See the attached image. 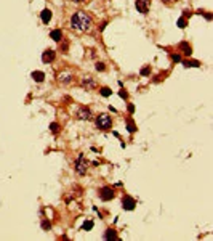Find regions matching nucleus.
<instances>
[{
	"mask_svg": "<svg viewBox=\"0 0 213 241\" xmlns=\"http://www.w3.org/2000/svg\"><path fill=\"white\" fill-rule=\"evenodd\" d=\"M100 196H101V199L103 201H109V199H112L114 198V191H112V188H103L101 190V193H100Z\"/></svg>",
	"mask_w": 213,
	"mask_h": 241,
	"instance_id": "4",
	"label": "nucleus"
},
{
	"mask_svg": "<svg viewBox=\"0 0 213 241\" xmlns=\"http://www.w3.org/2000/svg\"><path fill=\"white\" fill-rule=\"evenodd\" d=\"M178 26H179V28H186V19H184V18L178 19Z\"/></svg>",
	"mask_w": 213,
	"mask_h": 241,
	"instance_id": "17",
	"label": "nucleus"
},
{
	"mask_svg": "<svg viewBox=\"0 0 213 241\" xmlns=\"http://www.w3.org/2000/svg\"><path fill=\"white\" fill-rule=\"evenodd\" d=\"M96 125L100 129H103V130H106V129H109L111 125H112V119H111L109 114L103 113V114H100V116L96 117Z\"/></svg>",
	"mask_w": 213,
	"mask_h": 241,
	"instance_id": "2",
	"label": "nucleus"
},
{
	"mask_svg": "<svg viewBox=\"0 0 213 241\" xmlns=\"http://www.w3.org/2000/svg\"><path fill=\"white\" fill-rule=\"evenodd\" d=\"M40 16H42V21H43V23H48V21L52 19V11L50 10H43Z\"/></svg>",
	"mask_w": 213,
	"mask_h": 241,
	"instance_id": "12",
	"label": "nucleus"
},
{
	"mask_svg": "<svg viewBox=\"0 0 213 241\" xmlns=\"http://www.w3.org/2000/svg\"><path fill=\"white\" fill-rule=\"evenodd\" d=\"M179 48H181V50H183V53H184V55H191V53H192V52H191V47H189V45L188 44H186V42H183V44H179Z\"/></svg>",
	"mask_w": 213,
	"mask_h": 241,
	"instance_id": "13",
	"label": "nucleus"
},
{
	"mask_svg": "<svg viewBox=\"0 0 213 241\" xmlns=\"http://www.w3.org/2000/svg\"><path fill=\"white\" fill-rule=\"evenodd\" d=\"M122 204H124V209L131 211L135 207V199H133V198H130V196H125L124 201H122Z\"/></svg>",
	"mask_w": 213,
	"mask_h": 241,
	"instance_id": "6",
	"label": "nucleus"
},
{
	"mask_svg": "<svg viewBox=\"0 0 213 241\" xmlns=\"http://www.w3.org/2000/svg\"><path fill=\"white\" fill-rule=\"evenodd\" d=\"M172 60H173V61H179V60H181V56H179V55H172Z\"/></svg>",
	"mask_w": 213,
	"mask_h": 241,
	"instance_id": "21",
	"label": "nucleus"
},
{
	"mask_svg": "<svg viewBox=\"0 0 213 241\" xmlns=\"http://www.w3.org/2000/svg\"><path fill=\"white\" fill-rule=\"evenodd\" d=\"M136 129H135V125H133V122L131 121H128V132H135Z\"/></svg>",
	"mask_w": 213,
	"mask_h": 241,
	"instance_id": "18",
	"label": "nucleus"
},
{
	"mask_svg": "<svg viewBox=\"0 0 213 241\" xmlns=\"http://www.w3.org/2000/svg\"><path fill=\"white\" fill-rule=\"evenodd\" d=\"M119 95H120L122 98H127V92H120V93H119Z\"/></svg>",
	"mask_w": 213,
	"mask_h": 241,
	"instance_id": "26",
	"label": "nucleus"
},
{
	"mask_svg": "<svg viewBox=\"0 0 213 241\" xmlns=\"http://www.w3.org/2000/svg\"><path fill=\"white\" fill-rule=\"evenodd\" d=\"M111 93H112V90H111V89H107V87L101 89V95H103V96H109Z\"/></svg>",
	"mask_w": 213,
	"mask_h": 241,
	"instance_id": "14",
	"label": "nucleus"
},
{
	"mask_svg": "<svg viewBox=\"0 0 213 241\" xmlns=\"http://www.w3.org/2000/svg\"><path fill=\"white\" fill-rule=\"evenodd\" d=\"M96 69H98V71H104V64H103V63H98Z\"/></svg>",
	"mask_w": 213,
	"mask_h": 241,
	"instance_id": "20",
	"label": "nucleus"
},
{
	"mask_svg": "<svg viewBox=\"0 0 213 241\" xmlns=\"http://www.w3.org/2000/svg\"><path fill=\"white\" fill-rule=\"evenodd\" d=\"M128 111H130V113H133V111H135V106H133V105H128Z\"/></svg>",
	"mask_w": 213,
	"mask_h": 241,
	"instance_id": "24",
	"label": "nucleus"
},
{
	"mask_svg": "<svg viewBox=\"0 0 213 241\" xmlns=\"http://www.w3.org/2000/svg\"><path fill=\"white\" fill-rule=\"evenodd\" d=\"M42 60H43V63H50L55 60V52L53 50H47V52L42 55Z\"/></svg>",
	"mask_w": 213,
	"mask_h": 241,
	"instance_id": "7",
	"label": "nucleus"
},
{
	"mask_svg": "<svg viewBox=\"0 0 213 241\" xmlns=\"http://www.w3.org/2000/svg\"><path fill=\"white\" fill-rule=\"evenodd\" d=\"M91 26V18L83 11H77L71 18V28L77 29V31H88Z\"/></svg>",
	"mask_w": 213,
	"mask_h": 241,
	"instance_id": "1",
	"label": "nucleus"
},
{
	"mask_svg": "<svg viewBox=\"0 0 213 241\" xmlns=\"http://www.w3.org/2000/svg\"><path fill=\"white\" fill-rule=\"evenodd\" d=\"M59 82H63V84H69L71 80H72V76L69 74V72H63V74H59Z\"/></svg>",
	"mask_w": 213,
	"mask_h": 241,
	"instance_id": "8",
	"label": "nucleus"
},
{
	"mask_svg": "<svg viewBox=\"0 0 213 241\" xmlns=\"http://www.w3.org/2000/svg\"><path fill=\"white\" fill-rule=\"evenodd\" d=\"M184 64H186V66H199V63H197V61H192V63H189V61H188V63H184Z\"/></svg>",
	"mask_w": 213,
	"mask_h": 241,
	"instance_id": "22",
	"label": "nucleus"
},
{
	"mask_svg": "<svg viewBox=\"0 0 213 241\" xmlns=\"http://www.w3.org/2000/svg\"><path fill=\"white\" fill-rule=\"evenodd\" d=\"M52 130H53V132L58 130V124H52Z\"/></svg>",
	"mask_w": 213,
	"mask_h": 241,
	"instance_id": "23",
	"label": "nucleus"
},
{
	"mask_svg": "<svg viewBox=\"0 0 213 241\" xmlns=\"http://www.w3.org/2000/svg\"><path fill=\"white\" fill-rule=\"evenodd\" d=\"M79 117L80 119H90V117H91V113H90L88 108H82V109H79Z\"/></svg>",
	"mask_w": 213,
	"mask_h": 241,
	"instance_id": "9",
	"label": "nucleus"
},
{
	"mask_svg": "<svg viewBox=\"0 0 213 241\" xmlns=\"http://www.w3.org/2000/svg\"><path fill=\"white\" fill-rule=\"evenodd\" d=\"M136 8H138V11H141V13H148V10H149V0H138L136 2Z\"/></svg>",
	"mask_w": 213,
	"mask_h": 241,
	"instance_id": "5",
	"label": "nucleus"
},
{
	"mask_svg": "<svg viewBox=\"0 0 213 241\" xmlns=\"http://www.w3.org/2000/svg\"><path fill=\"white\" fill-rule=\"evenodd\" d=\"M72 2H83V0H72Z\"/></svg>",
	"mask_w": 213,
	"mask_h": 241,
	"instance_id": "27",
	"label": "nucleus"
},
{
	"mask_svg": "<svg viewBox=\"0 0 213 241\" xmlns=\"http://www.w3.org/2000/svg\"><path fill=\"white\" fill-rule=\"evenodd\" d=\"M42 227H43V228H50V224H48V222H43V224H42Z\"/></svg>",
	"mask_w": 213,
	"mask_h": 241,
	"instance_id": "25",
	"label": "nucleus"
},
{
	"mask_svg": "<svg viewBox=\"0 0 213 241\" xmlns=\"http://www.w3.org/2000/svg\"><path fill=\"white\" fill-rule=\"evenodd\" d=\"M141 74H143V76H148L149 74V68H143L141 69Z\"/></svg>",
	"mask_w": 213,
	"mask_h": 241,
	"instance_id": "19",
	"label": "nucleus"
},
{
	"mask_svg": "<svg viewBox=\"0 0 213 241\" xmlns=\"http://www.w3.org/2000/svg\"><path fill=\"white\" fill-rule=\"evenodd\" d=\"M32 79H34L35 82H42V80L45 79V74L42 71H34L32 72Z\"/></svg>",
	"mask_w": 213,
	"mask_h": 241,
	"instance_id": "11",
	"label": "nucleus"
},
{
	"mask_svg": "<svg viewBox=\"0 0 213 241\" xmlns=\"http://www.w3.org/2000/svg\"><path fill=\"white\" fill-rule=\"evenodd\" d=\"M87 169H88V161L85 159V156H83V154H79V158H77V161H76V170H77V174H79V175H85Z\"/></svg>",
	"mask_w": 213,
	"mask_h": 241,
	"instance_id": "3",
	"label": "nucleus"
},
{
	"mask_svg": "<svg viewBox=\"0 0 213 241\" xmlns=\"http://www.w3.org/2000/svg\"><path fill=\"white\" fill-rule=\"evenodd\" d=\"M106 240H115V233H114L112 230H107V233H106Z\"/></svg>",
	"mask_w": 213,
	"mask_h": 241,
	"instance_id": "16",
	"label": "nucleus"
},
{
	"mask_svg": "<svg viewBox=\"0 0 213 241\" xmlns=\"http://www.w3.org/2000/svg\"><path fill=\"white\" fill-rule=\"evenodd\" d=\"M50 37H52L55 42H59V40L63 39V32H61V29H55V31H52Z\"/></svg>",
	"mask_w": 213,
	"mask_h": 241,
	"instance_id": "10",
	"label": "nucleus"
},
{
	"mask_svg": "<svg viewBox=\"0 0 213 241\" xmlns=\"http://www.w3.org/2000/svg\"><path fill=\"white\" fill-rule=\"evenodd\" d=\"M93 228V222L91 220H87L85 224H83V230H91Z\"/></svg>",
	"mask_w": 213,
	"mask_h": 241,
	"instance_id": "15",
	"label": "nucleus"
}]
</instances>
